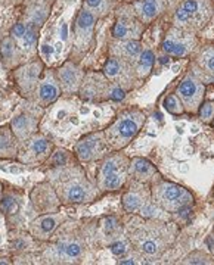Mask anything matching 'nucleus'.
Wrapping results in <instances>:
<instances>
[{"label": "nucleus", "instance_id": "nucleus-30", "mask_svg": "<svg viewBox=\"0 0 214 265\" xmlns=\"http://www.w3.org/2000/svg\"><path fill=\"white\" fill-rule=\"evenodd\" d=\"M163 105H164V109H166L169 114L182 115V114L185 112V106H183V103H182V100L179 99L177 94H169V96L164 99Z\"/></svg>", "mask_w": 214, "mask_h": 265}, {"label": "nucleus", "instance_id": "nucleus-36", "mask_svg": "<svg viewBox=\"0 0 214 265\" xmlns=\"http://www.w3.org/2000/svg\"><path fill=\"white\" fill-rule=\"evenodd\" d=\"M198 116L203 122L210 124L214 121V102H203L198 109Z\"/></svg>", "mask_w": 214, "mask_h": 265}, {"label": "nucleus", "instance_id": "nucleus-20", "mask_svg": "<svg viewBox=\"0 0 214 265\" xmlns=\"http://www.w3.org/2000/svg\"><path fill=\"white\" fill-rule=\"evenodd\" d=\"M157 174H158V171L151 161H148L145 158H131L130 159L128 176L133 180L148 184V183H152V180L157 177Z\"/></svg>", "mask_w": 214, "mask_h": 265}, {"label": "nucleus", "instance_id": "nucleus-7", "mask_svg": "<svg viewBox=\"0 0 214 265\" xmlns=\"http://www.w3.org/2000/svg\"><path fill=\"white\" fill-rule=\"evenodd\" d=\"M43 109L44 108L37 105L34 100H28V99H25V102L19 105V108L13 114L10 124H9L13 134L19 140V143H24L33 134L37 133L39 124L43 115Z\"/></svg>", "mask_w": 214, "mask_h": 265}, {"label": "nucleus", "instance_id": "nucleus-5", "mask_svg": "<svg viewBox=\"0 0 214 265\" xmlns=\"http://www.w3.org/2000/svg\"><path fill=\"white\" fill-rule=\"evenodd\" d=\"M130 159L120 151H111L99 161L96 170V186L101 193L117 191L124 187L128 177Z\"/></svg>", "mask_w": 214, "mask_h": 265}, {"label": "nucleus", "instance_id": "nucleus-4", "mask_svg": "<svg viewBox=\"0 0 214 265\" xmlns=\"http://www.w3.org/2000/svg\"><path fill=\"white\" fill-rule=\"evenodd\" d=\"M151 197L154 205L170 214L182 212L194 203V196L189 190L158 176L151 183Z\"/></svg>", "mask_w": 214, "mask_h": 265}, {"label": "nucleus", "instance_id": "nucleus-44", "mask_svg": "<svg viewBox=\"0 0 214 265\" xmlns=\"http://www.w3.org/2000/svg\"><path fill=\"white\" fill-rule=\"evenodd\" d=\"M213 122H214V121H213Z\"/></svg>", "mask_w": 214, "mask_h": 265}, {"label": "nucleus", "instance_id": "nucleus-43", "mask_svg": "<svg viewBox=\"0 0 214 265\" xmlns=\"http://www.w3.org/2000/svg\"><path fill=\"white\" fill-rule=\"evenodd\" d=\"M1 196H3V193H0V199H1Z\"/></svg>", "mask_w": 214, "mask_h": 265}, {"label": "nucleus", "instance_id": "nucleus-6", "mask_svg": "<svg viewBox=\"0 0 214 265\" xmlns=\"http://www.w3.org/2000/svg\"><path fill=\"white\" fill-rule=\"evenodd\" d=\"M79 94L82 99L90 100V102H102V100L120 102V100H124L126 90L111 83L104 76V73L102 74L90 73L85 76Z\"/></svg>", "mask_w": 214, "mask_h": 265}, {"label": "nucleus", "instance_id": "nucleus-22", "mask_svg": "<svg viewBox=\"0 0 214 265\" xmlns=\"http://www.w3.org/2000/svg\"><path fill=\"white\" fill-rule=\"evenodd\" d=\"M21 59H22V53H21L19 47L16 46V40L12 38L10 36L1 38V41H0V61H1V64L9 70H15V68L19 67Z\"/></svg>", "mask_w": 214, "mask_h": 265}, {"label": "nucleus", "instance_id": "nucleus-10", "mask_svg": "<svg viewBox=\"0 0 214 265\" xmlns=\"http://www.w3.org/2000/svg\"><path fill=\"white\" fill-rule=\"evenodd\" d=\"M53 152V143L42 133L33 134L28 140L21 143L18 159L25 165L46 164Z\"/></svg>", "mask_w": 214, "mask_h": 265}, {"label": "nucleus", "instance_id": "nucleus-33", "mask_svg": "<svg viewBox=\"0 0 214 265\" xmlns=\"http://www.w3.org/2000/svg\"><path fill=\"white\" fill-rule=\"evenodd\" d=\"M198 62L209 74L214 76V47H207L203 50L198 56Z\"/></svg>", "mask_w": 214, "mask_h": 265}, {"label": "nucleus", "instance_id": "nucleus-16", "mask_svg": "<svg viewBox=\"0 0 214 265\" xmlns=\"http://www.w3.org/2000/svg\"><path fill=\"white\" fill-rule=\"evenodd\" d=\"M55 73L64 94H79V90L82 87V83L86 76L79 65L68 61L62 67H59Z\"/></svg>", "mask_w": 214, "mask_h": 265}, {"label": "nucleus", "instance_id": "nucleus-37", "mask_svg": "<svg viewBox=\"0 0 214 265\" xmlns=\"http://www.w3.org/2000/svg\"><path fill=\"white\" fill-rule=\"evenodd\" d=\"M18 206H19V203L13 196H1V199H0V211L4 212L6 215L15 214L18 211Z\"/></svg>", "mask_w": 214, "mask_h": 265}, {"label": "nucleus", "instance_id": "nucleus-40", "mask_svg": "<svg viewBox=\"0 0 214 265\" xmlns=\"http://www.w3.org/2000/svg\"><path fill=\"white\" fill-rule=\"evenodd\" d=\"M118 263L120 264H136V261L133 258H124V260H120Z\"/></svg>", "mask_w": 214, "mask_h": 265}, {"label": "nucleus", "instance_id": "nucleus-3", "mask_svg": "<svg viewBox=\"0 0 214 265\" xmlns=\"http://www.w3.org/2000/svg\"><path fill=\"white\" fill-rule=\"evenodd\" d=\"M145 121L146 114L139 108H128L121 111L112 124H109L104 130L111 151H121L128 146L140 133Z\"/></svg>", "mask_w": 214, "mask_h": 265}, {"label": "nucleus", "instance_id": "nucleus-18", "mask_svg": "<svg viewBox=\"0 0 214 265\" xmlns=\"http://www.w3.org/2000/svg\"><path fill=\"white\" fill-rule=\"evenodd\" d=\"M47 252L50 255L44 257V260H58V263H77L85 255V246L77 240H59L53 243Z\"/></svg>", "mask_w": 214, "mask_h": 265}, {"label": "nucleus", "instance_id": "nucleus-8", "mask_svg": "<svg viewBox=\"0 0 214 265\" xmlns=\"http://www.w3.org/2000/svg\"><path fill=\"white\" fill-rule=\"evenodd\" d=\"M109 152L111 148L105 139L104 130L83 136L74 146V156L80 164L101 161Z\"/></svg>", "mask_w": 214, "mask_h": 265}, {"label": "nucleus", "instance_id": "nucleus-28", "mask_svg": "<svg viewBox=\"0 0 214 265\" xmlns=\"http://www.w3.org/2000/svg\"><path fill=\"white\" fill-rule=\"evenodd\" d=\"M36 243V239L28 233V234H18V236H13L10 239V243H9V248L12 252L15 254H24L27 252L30 248H33Z\"/></svg>", "mask_w": 214, "mask_h": 265}, {"label": "nucleus", "instance_id": "nucleus-25", "mask_svg": "<svg viewBox=\"0 0 214 265\" xmlns=\"http://www.w3.org/2000/svg\"><path fill=\"white\" fill-rule=\"evenodd\" d=\"M111 52L115 55V58L124 61H134L142 53V46L137 40H121L120 43L112 46Z\"/></svg>", "mask_w": 214, "mask_h": 265}, {"label": "nucleus", "instance_id": "nucleus-12", "mask_svg": "<svg viewBox=\"0 0 214 265\" xmlns=\"http://www.w3.org/2000/svg\"><path fill=\"white\" fill-rule=\"evenodd\" d=\"M67 220L65 214L56 211V212H47L40 214L37 218H34L30 223L28 233L37 240V242H47L52 234L56 231V228Z\"/></svg>", "mask_w": 214, "mask_h": 265}, {"label": "nucleus", "instance_id": "nucleus-13", "mask_svg": "<svg viewBox=\"0 0 214 265\" xmlns=\"http://www.w3.org/2000/svg\"><path fill=\"white\" fill-rule=\"evenodd\" d=\"M30 199H31L34 209L39 214L56 212L59 205H61V200H59L53 186L49 181H44V183L34 186L31 193H30Z\"/></svg>", "mask_w": 214, "mask_h": 265}, {"label": "nucleus", "instance_id": "nucleus-35", "mask_svg": "<svg viewBox=\"0 0 214 265\" xmlns=\"http://www.w3.org/2000/svg\"><path fill=\"white\" fill-rule=\"evenodd\" d=\"M87 10H90L95 16L104 15L109 10V1L108 0H85Z\"/></svg>", "mask_w": 214, "mask_h": 265}, {"label": "nucleus", "instance_id": "nucleus-42", "mask_svg": "<svg viewBox=\"0 0 214 265\" xmlns=\"http://www.w3.org/2000/svg\"><path fill=\"white\" fill-rule=\"evenodd\" d=\"M0 193H3V186H1V183H0Z\"/></svg>", "mask_w": 214, "mask_h": 265}, {"label": "nucleus", "instance_id": "nucleus-1", "mask_svg": "<svg viewBox=\"0 0 214 265\" xmlns=\"http://www.w3.org/2000/svg\"><path fill=\"white\" fill-rule=\"evenodd\" d=\"M47 181L53 186L61 203L83 205L101 196L99 187L87 177L80 162L49 168Z\"/></svg>", "mask_w": 214, "mask_h": 265}, {"label": "nucleus", "instance_id": "nucleus-24", "mask_svg": "<svg viewBox=\"0 0 214 265\" xmlns=\"http://www.w3.org/2000/svg\"><path fill=\"white\" fill-rule=\"evenodd\" d=\"M139 33H140L139 24L128 18L118 19L112 27V36L118 40H136L139 37Z\"/></svg>", "mask_w": 214, "mask_h": 265}, {"label": "nucleus", "instance_id": "nucleus-2", "mask_svg": "<svg viewBox=\"0 0 214 265\" xmlns=\"http://www.w3.org/2000/svg\"><path fill=\"white\" fill-rule=\"evenodd\" d=\"M173 231L164 223H142L130 233L131 245L145 257L158 258L173 242Z\"/></svg>", "mask_w": 214, "mask_h": 265}, {"label": "nucleus", "instance_id": "nucleus-29", "mask_svg": "<svg viewBox=\"0 0 214 265\" xmlns=\"http://www.w3.org/2000/svg\"><path fill=\"white\" fill-rule=\"evenodd\" d=\"M73 158L76 156H71L68 151L65 149H53L49 161L46 162L49 168H55V167H62V165H67L70 162H73Z\"/></svg>", "mask_w": 214, "mask_h": 265}, {"label": "nucleus", "instance_id": "nucleus-27", "mask_svg": "<svg viewBox=\"0 0 214 265\" xmlns=\"http://www.w3.org/2000/svg\"><path fill=\"white\" fill-rule=\"evenodd\" d=\"M154 64H155V55L152 53V50H142L136 64V74L139 77L149 76L154 68Z\"/></svg>", "mask_w": 214, "mask_h": 265}, {"label": "nucleus", "instance_id": "nucleus-38", "mask_svg": "<svg viewBox=\"0 0 214 265\" xmlns=\"http://www.w3.org/2000/svg\"><path fill=\"white\" fill-rule=\"evenodd\" d=\"M25 31H27V24H24V22H16V24L10 28V37L15 38V40H22Z\"/></svg>", "mask_w": 214, "mask_h": 265}, {"label": "nucleus", "instance_id": "nucleus-32", "mask_svg": "<svg viewBox=\"0 0 214 265\" xmlns=\"http://www.w3.org/2000/svg\"><path fill=\"white\" fill-rule=\"evenodd\" d=\"M182 264L209 265V264H214V261L212 260V257H210L209 254H206V252H203V251H194V252H191L189 255H186V257L183 258Z\"/></svg>", "mask_w": 214, "mask_h": 265}, {"label": "nucleus", "instance_id": "nucleus-39", "mask_svg": "<svg viewBox=\"0 0 214 265\" xmlns=\"http://www.w3.org/2000/svg\"><path fill=\"white\" fill-rule=\"evenodd\" d=\"M109 248H111V251H112L115 255H118V257L127 252V245H126L124 242H115V243H112Z\"/></svg>", "mask_w": 214, "mask_h": 265}, {"label": "nucleus", "instance_id": "nucleus-17", "mask_svg": "<svg viewBox=\"0 0 214 265\" xmlns=\"http://www.w3.org/2000/svg\"><path fill=\"white\" fill-rule=\"evenodd\" d=\"M61 93H62V90H61L59 81L56 78V73L46 71L43 74V77L39 83V87L34 93V97L31 100H34L42 108H46V106L55 103L59 99Z\"/></svg>", "mask_w": 214, "mask_h": 265}, {"label": "nucleus", "instance_id": "nucleus-14", "mask_svg": "<svg viewBox=\"0 0 214 265\" xmlns=\"http://www.w3.org/2000/svg\"><path fill=\"white\" fill-rule=\"evenodd\" d=\"M145 187H146L145 183L133 180L130 187L123 194V208H124L126 212H128V214H136V212L143 214V211L148 209V206L151 203L149 200H152V197H151V189L143 190Z\"/></svg>", "mask_w": 214, "mask_h": 265}, {"label": "nucleus", "instance_id": "nucleus-31", "mask_svg": "<svg viewBox=\"0 0 214 265\" xmlns=\"http://www.w3.org/2000/svg\"><path fill=\"white\" fill-rule=\"evenodd\" d=\"M39 40V25L33 22H27V31L22 37L24 49H33Z\"/></svg>", "mask_w": 214, "mask_h": 265}, {"label": "nucleus", "instance_id": "nucleus-15", "mask_svg": "<svg viewBox=\"0 0 214 265\" xmlns=\"http://www.w3.org/2000/svg\"><path fill=\"white\" fill-rule=\"evenodd\" d=\"M102 73L111 83L117 84L118 87L124 88L126 91L133 87V80H134L133 70L124 59H120L115 56L107 59Z\"/></svg>", "mask_w": 214, "mask_h": 265}, {"label": "nucleus", "instance_id": "nucleus-26", "mask_svg": "<svg viewBox=\"0 0 214 265\" xmlns=\"http://www.w3.org/2000/svg\"><path fill=\"white\" fill-rule=\"evenodd\" d=\"M163 50L169 55V56H174V58H182L188 53L189 47L185 41L177 40L174 37H167L163 41Z\"/></svg>", "mask_w": 214, "mask_h": 265}, {"label": "nucleus", "instance_id": "nucleus-41", "mask_svg": "<svg viewBox=\"0 0 214 265\" xmlns=\"http://www.w3.org/2000/svg\"><path fill=\"white\" fill-rule=\"evenodd\" d=\"M13 264V261H9V258H6V257H1L0 258V265H10Z\"/></svg>", "mask_w": 214, "mask_h": 265}, {"label": "nucleus", "instance_id": "nucleus-34", "mask_svg": "<svg viewBox=\"0 0 214 265\" xmlns=\"http://www.w3.org/2000/svg\"><path fill=\"white\" fill-rule=\"evenodd\" d=\"M140 12L145 19H154L160 12V0H143Z\"/></svg>", "mask_w": 214, "mask_h": 265}, {"label": "nucleus", "instance_id": "nucleus-9", "mask_svg": "<svg viewBox=\"0 0 214 265\" xmlns=\"http://www.w3.org/2000/svg\"><path fill=\"white\" fill-rule=\"evenodd\" d=\"M43 62L40 59L31 61L28 64L19 65L18 68L12 70V77L15 87L18 90L19 96L24 99L31 100L34 97V93L39 87V83L44 74L43 71Z\"/></svg>", "mask_w": 214, "mask_h": 265}, {"label": "nucleus", "instance_id": "nucleus-23", "mask_svg": "<svg viewBox=\"0 0 214 265\" xmlns=\"http://www.w3.org/2000/svg\"><path fill=\"white\" fill-rule=\"evenodd\" d=\"M204 4L200 0H186L177 10H176V19L182 24H189L197 21V18L204 16Z\"/></svg>", "mask_w": 214, "mask_h": 265}, {"label": "nucleus", "instance_id": "nucleus-19", "mask_svg": "<svg viewBox=\"0 0 214 265\" xmlns=\"http://www.w3.org/2000/svg\"><path fill=\"white\" fill-rule=\"evenodd\" d=\"M95 22H96V16L90 10H87V9H83L77 15L76 25H74V36H76L74 38H76V43L80 47H83L85 43L90 40Z\"/></svg>", "mask_w": 214, "mask_h": 265}, {"label": "nucleus", "instance_id": "nucleus-21", "mask_svg": "<svg viewBox=\"0 0 214 265\" xmlns=\"http://www.w3.org/2000/svg\"><path fill=\"white\" fill-rule=\"evenodd\" d=\"M21 143L13 134L10 125L0 127V159H16Z\"/></svg>", "mask_w": 214, "mask_h": 265}, {"label": "nucleus", "instance_id": "nucleus-11", "mask_svg": "<svg viewBox=\"0 0 214 265\" xmlns=\"http://www.w3.org/2000/svg\"><path fill=\"white\" fill-rule=\"evenodd\" d=\"M204 93H206L204 84L197 77H194L191 74H188L182 80V83L176 90V94L182 100L185 111H188L191 114H198V109L204 102V96H206Z\"/></svg>", "mask_w": 214, "mask_h": 265}]
</instances>
